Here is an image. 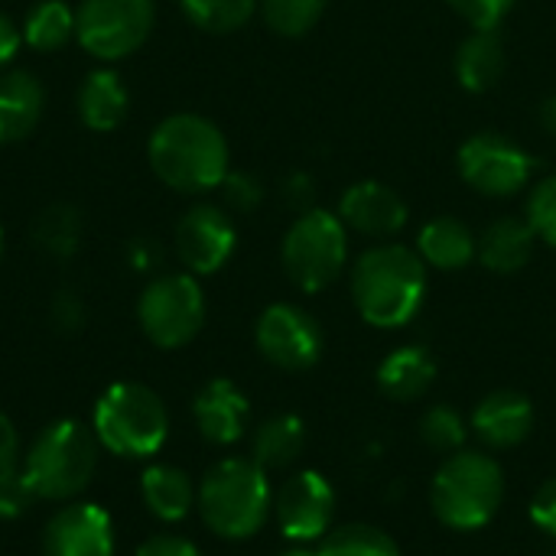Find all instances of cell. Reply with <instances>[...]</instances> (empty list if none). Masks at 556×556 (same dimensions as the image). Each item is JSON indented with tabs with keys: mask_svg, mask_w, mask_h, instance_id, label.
Masks as SVG:
<instances>
[{
	"mask_svg": "<svg viewBox=\"0 0 556 556\" xmlns=\"http://www.w3.org/2000/svg\"><path fill=\"white\" fill-rule=\"evenodd\" d=\"M352 300L368 326L401 329L427 300V264L404 244H378L352 267Z\"/></svg>",
	"mask_w": 556,
	"mask_h": 556,
	"instance_id": "6da1fadb",
	"label": "cell"
},
{
	"mask_svg": "<svg viewBox=\"0 0 556 556\" xmlns=\"http://www.w3.org/2000/svg\"><path fill=\"white\" fill-rule=\"evenodd\" d=\"M153 173L179 192H205L228 176V143L199 114H173L150 137Z\"/></svg>",
	"mask_w": 556,
	"mask_h": 556,
	"instance_id": "7a4b0ae2",
	"label": "cell"
},
{
	"mask_svg": "<svg viewBox=\"0 0 556 556\" xmlns=\"http://www.w3.org/2000/svg\"><path fill=\"white\" fill-rule=\"evenodd\" d=\"M195 502L202 521L225 541L254 538L274 511L267 469L254 459H222L212 466L195 492Z\"/></svg>",
	"mask_w": 556,
	"mask_h": 556,
	"instance_id": "3957f363",
	"label": "cell"
},
{
	"mask_svg": "<svg viewBox=\"0 0 556 556\" xmlns=\"http://www.w3.org/2000/svg\"><path fill=\"white\" fill-rule=\"evenodd\" d=\"M505 502V469L495 456L459 450L443 459L430 485V508L453 531L485 528Z\"/></svg>",
	"mask_w": 556,
	"mask_h": 556,
	"instance_id": "277c9868",
	"label": "cell"
},
{
	"mask_svg": "<svg viewBox=\"0 0 556 556\" xmlns=\"http://www.w3.org/2000/svg\"><path fill=\"white\" fill-rule=\"evenodd\" d=\"M98 466V437L78 420L49 424L29 446L23 479L36 498L68 502L88 489Z\"/></svg>",
	"mask_w": 556,
	"mask_h": 556,
	"instance_id": "5b68a950",
	"label": "cell"
},
{
	"mask_svg": "<svg viewBox=\"0 0 556 556\" xmlns=\"http://www.w3.org/2000/svg\"><path fill=\"white\" fill-rule=\"evenodd\" d=\"M94 437L114 456H153L166 443L169 414L147 384H111L94 404Z\"/></svg>",
	"mask_w": 556,
	"mask_h": 556,
	"instance_id": "8992f818",
	"label": "cell"
},
{
	"mask_svg": "<svg viewBox=\"0 0 556 556\" xmlns=\"http://www.w3.org/2000/svg\"><path fill=\"white\" fill-rule=\"evenodd\" d=\"M349 261V235L345 222L326 208L300 212L283 238V267L287 277L306 290H326L339 280Z\"/></svg>",
	"mask_w": 556,
	"mask_h": 556,
	"instance_id": "52a82bcc",
	"label": "cell"
},
{
	"mask_svg": "<svg viewBox=\"0 0 556 556\" xmlns=\"http://www.w3.org/2000/svg\"><path fill=\"white\" fill-rule=\"evenodd\" d=\"M147 339L160 349H179L192 342L205 323V296L192 274L156 277L137 306Z\"/></svg>",
	"mask_w": 556,
	"mask_h": 556,
	"instance_id": "ba28073f",
	"label": "cell"
},
{
	"mask_svg": "<svg viewBox=\"0 0 556 556\" xmlns=\"http://www.w3.org/2000/svg\"><path fill=\"white\" fill-rule=\"evenodd\" d=\"M153 29V0H81L75 36L94 59H124L137 52Z\"/></svg>",
	"mask_w": 556,
	"mask_h": 556,
	"instance_id": "9c48e42d",
	"label": "cell"
},
{
	"mask_svg": "<svg viewBox=\"0 0 556 556\" xmlns=\"http://www.w3.org/2000/svg\"><path fill=\"white\" fill-rule=\"evenodd\" d=\"M459 176L482 195H515L534 173V160L525 147L502 134H472L456 156Z\"/></svg>",
	"mask_w": 556,
	"mask_h": 556,
	"instance_id": "30bf717a",
	"label": "cell"
},
{
	"mask_svg": "<svg viewBox=\"0 0 556 556\" xmlns=\"http://www.w3.org/2000/svg\"><path fill=\"white\" fill-rule=\"evenodd\" d=\"M323 326L293 303H274L257 319L261 355L283 371H306L323 355Z\"/></svg>",
	"mask_w": 556,
	"mask_h": 556,
	"instance_id": "8fae6325",
	"label": "cell"
},
{
	"mask_svg": "<svg viewBox=\"0 0 556 556\" xmlns=\"http://www.w3.org/2000/svg\"><path fill=\"white\" fill-rule=\"evenodd\" d=\"M274 515L287 541L293 544L323 541L332 531L336 489L319 472H309V469L296 472L274 495Z\"/></svg>",
	"mask_w": 556,
	"mask_h": 556,
	"instance_id": "7c38bea8",
	"label": "cell"
},
{
	"mask_svg": "<svg viewBox=\"0 0 556 556\" xmlns=\"http://www.w3.org/2000/svg\"><path fill=\"white\" fill-rule=\"evenodd\" d=\"M176 251L192 274H215L225 267L235 251V225L228 212L215 205L189 208L176 225Z\"/></svg>",
	"mask_w": 556,
	"mask_h": 556,
	"instance_id": "4fadbf2b",
	"label": "cell"
},
{
	"mask_svg": "<svg viewBox=\"0 0 556 556\" xmlns=\"http://www.w3.org/2000/svg\"><path fill=\"white\" fill-rule=\"evenodd\" d=\"M46 556H114V521L98 505L59 508L42 534Z\"/></svg>",
	"mask_w": 556,
	"mask_h": 556,
	"instance_id": "5bb4252c",
	"label": "cell"
},
{
	"mask_svg": "<svg viewBox=\"0 0 556 556\" xmlns=\"http://www.w3.org/2000/svg\"><path fill=\"white\" fill-rule=\"evenodd\" d=\"M339 218L345 228L368 238H391L407 225V202L384 182L362 179L349 186L339 199Z\"/></svg>",
	"mask_w": 556,
	"mask_h": 556,
	"instance_id": "9a60e30c",
	"label": "cell"
},
{
	"mask_svg": "<svg viewBox=\"0 0 556 556\" xmlns=\"http://www.w3.org/2000/svg\"><path fill=\"white\" fill-rule=\"evenodd\" d=\"M469 430L489 450H515L534 430V404L521 391H492L476 404Z\"/></svg>",
	"mask_w": 556,
	"mask_h": 556,
	"instance_id": "2e32d148",
	"label": "cell"
},
{
	"mask_svg": "<svg viewBox=\"0 0 556 556\" xmlns=\"http://www.w3.org/2000/svg\"><path fill=\"white\" fill-rule=\"evenodd\" d=\"M248 410H251L248 397L228 378L208 381L192 404V417H195L199 433L215 446H231L244 437Z\"/></svg>",
	"mask_w": 556,
	"mask_h": 556,
	"instance_id": "e0dca14e",
	"label": "cell"
},
{
	"mask_svg": "<svg viewBox=\"0 0 556 556\" xmlns=\"http://www.w3.org/2000/svg\"><path fill=\"white\" fill-rule=\"evenodd\" d=\"M437 381V362L424 345H401L378 365V388L391 401H420Z\"/></svg>",
	"mask_w": 556,
	"mask_h": 556,
	"instance_id": "ac0fdd59",
	"label": "cell"
},
{
	"mask_svg": "<svg viewBox=\"0 0 556 556\" xmlns=\"http://www.w3.org/2000/svg\"><path fill=\"white\" fill-rule=\"evenodd\" d=\"M417 254L424 257L427 267L437 270H463L476 261L479 254V238L472 228L459 218L440 215L427 222L417 235Z\"/></svg>",
	"mask_w": 556,
	"mask_h": 556,
	"instance_id": "d6986e66",
	"label": "cell"
},
{
	"mask_svg": "<svg viewBox=\"0 0 556 556\" xmlns=\"http://www.w3.org/2000/svg\"><path fill=\"white\" fill-rule=\"evenodd\" d=\"M538 231L528 218H498L479 238V261L492 274H518L534 254Z\"/></svg>",
	"mask_w": 556,
	"mask_h": 556,
	"instance_id": "ffe728a7",
	"label": "cell"
},
{
	"mask_svg": "<svg viewBox=\"0 0 556 556\" xmlns=\"http://www.w3.org/2000/svg\"><path fill=\"white\" fill-rule=\"evenodd\" d=\"M42 117V85L29 72L0 78V143H16L36 130Z\"/></svg>",
	"mask_w": 556,
	"mask_h": 556,
	"instance_id": "44dd1931",
	"label": "cell"
},
{
	"mask_svg": "<svg viewBox=\"0 0 556 556\" xmlns=\"http://www.w3.org/2000/svg\"><path fill=\"white\" fill-rule=\"evenodd\" d=\"M505 72V46L495 29H476L456 52V78L466 91H489Z\"/></svg>",
	"mask_w": 556,
	"mask_h": 556,
	"instance_id": "7402d4cb",
	"label": "cell"
},
{
	"mask_svg": "<svg viewBox=\"0 0 556 556\" xmlns=\"http://www.w3.org/2000/svg\"><path fill=\"white\" fill-rule=\"evenodd\" d=\"M306 446V427L300 417L293 414H277L270 420H264L257 430H254V440H251V459L261 466V469H287L300 459Z\"/></svg>",
	"mask_w": 556,
	"mask_h": 556,
	"instance_id": "603a6c76",
	"label": "cell"
},
{
	"mask_svg": "<svg viewBox=\"0 0 556 556\" xmlns=\"http://www.w3.org/2000/svg\"><path fill=\"white\" fill-rule=\"evenodd\" d=\"M78 114L91 130H114L127 117V88L117 72H91L78 88Z\"/></svg>",
	"mask_w": 556,
	"mask_h": 556,
	"instance_id": "cb8c5ba5",
	"label": "cell"
},
{
	"mask_svg": "<svg viewBox=\"0 0 556 556\" xmlns=\"http://www.w3.org/2000/svg\"><path fill=\"white\" fill-rule=\"evenodd\" d=\"M140 492L147 508L160 521H182L195 502V489L189 476L176 466H150L140 479Z\"/></svg>",
	"mask_w": 556,
	"mask_h": 556,
	"instance_id": "d4e9b609",
	"label": "cell"
},
{
	"mask_svg": "<svg viewBox=\"0 0 556 556\" xmlns=\"http://www.w3.org/2000/svg\"><path fill=\"white\" fill-rule=\"evenodd\" d=\"M75 36V13L65 0H42L23 23V39L36 52H55Z\"/></svg>",
	"mask_w": 556,
	"mask_h": 556,
	"instance_id": "484cf974",
	"label": "cell"
},
{
	"mask_svg": "<svg viewBox=\"0 0 556 556\" xmlns=\"http://www.w3.org/2000/svg\"><path fill=\"white\" fill-rule=\"evenodd\" d=\"M319 556H401V547L375 525H342L323 538Z\"/></svg>",
	"mask_w": 556,
	"mask_h": 556,
	"instance_id": "4316f807",
	"label": "cell"
},
{
	"mask_svg": "<svg viewBox=\"0 0 556 556\" xmlns=\"http://www.w3.org/2000/svg\"><path fill=\"white\" fill-rule=\"evenodd\" d=\"M182 10L205 33H235L254 16L257 0H182Z\"/></svg>",
	"mask_w": 556,
	"mask_h": 556,
	"instance_id": "83f0119b",
	"label": "cell"
},
{
	"mask_svg": "<svg viewBox=\"0 0 556 556\" xmlns=\"http://www.w3.org/2000/svg\"><path fill=\"white\" fill-rule=\"evenodd\" d=\"M81 218L72 205H49L36 218V244L52 257H68L78 248Z\"/></svg>",
	"mask_w": 556,
	"mask_h": 556,
	"instance_id": "f1b7e54d",
	"label": "cell"
},
{
	"mask_svg": "<svg viewBox=\"0 0 556 556\" xmlns=\"http://www.w3.org/2000/svg\"><path fill=\"white\" fill-rule=\"evenodd\" d=\"M469 437V424L463 420L459 410H453L450 404H437L420 417V440L433 450V453H459L466 446Z\"/></svg>",
	"mask_w": 556,
	"mask_h": 556,
	"instance_id": "f546056e",
	"label": "cell"
},
{
	"mask_svg": "<svg viewBox=\"0 0 556 556\" xmlns=\"http://www.w3.org/2000/svg\"><path fill=\"white\" fill-rule=\"evenodd\" d=\"M264 20L280 36H303L316 26L326 0H261Z\"/></svg>",
	"mask_w": 556,
	"mask_h": 556,
	"instance_id": "4dcf8cb0",
	"label": "cell"
},
{
	"mask_svg": "<svg viewBox=\"0 0 556 556\" xmlns=\"http://www.w3.org/2000/svg\"><path fill=\"white\" fill-rule=\"evenodd\" d=\"M528 222L541 241L556 248V173L534 186V192L528 199Z\"/></svg>",
	"mask_w": 556,
	"mask_h": 556,
	"instance_id": "1f68e13d",
	"label": "cell"
},
{
	"mask_svg": "<svg viewBox=\"0 0 556 556\" xmlns=\"http://www.w3.org/2000/svg\"><path fill=\"white\" fill-rule=\"evenodd\" d=\"M450 7L472 29H495L508 16V10L515 7V0H450Z\"/></svg>",
	"mask_w": 556,
	"mask_h": 556,
	"instance_id": "d6a6232c",
	"label": "cell"
},
{
	"mask_svg": "<svg viewBox=\"0 0 556 556\" xmlns=\"http://www.w3.org/2000/svg\"><path fill=\"white\" fill-rule=\"evenodd\" d=\"M222 192H225V202L235 208V212H254L264 199V189L254 176L248 173H228L222 179Z\"/></svg>",
	"mask_w": 556,
	"mask_h": 556,
	"instance_id": "836d02e7",
	"label": "cell"
},
{
	"mask_svg": "<svg viewBox=\"0 0 556 556\" xmlns=\"http://www.w3.org/2000/svg\"><path fill=\"white\" fill-rule=\"evenodd\" d=\"M20 476V437L10 417L0 414V485L13 482Z\"/></svg>",
	"mask_w": 556,
	"mask_h": 556,
	"instance_id": "e575fe53",
	"label": "cell"
},
{
	"mask_svg": "<svg viewBox=\"0 0 556 556\" xmlns=\"http://www.w3.org/2000/svg\"><path fill=\"white\" fill-rule=\"evenodd\" d=\"M33 502H36V495H33V489L26 485L23 472H20L13 482L0 485V518H20Z\"/></svg>",
	"mask_w": 556,
	"mask_h": 556,
	"instance_id": "d590c367",
	"label": "cell"
},
{
	"mask_svg": "<svg viewBox=\"0 0 556 556\" xmlns=\"http://www.w3.org/2000/svg\"><path fill=\"white\" fill-rule=\"evenodd\" d=\"M531 521H534L544 534L556 538V479L544 482V485L538 489V495H534V502H531Z\"/></svg>",
	"mask_w": 556,
	"mask_h": 556,
	"instance_id": "8d00e7d4",
	"label": "cell"
},
{
	"mask_svg": "<svg viewBox=\"0 0 556 556\" xmlns=\"http://www.w3.org/2000/svg\"><path fill=\"white\" fill-rule=\"evenodd\" d=\"M137 556H202L199 547L186 538H176V534H153L147 538L140 547H137Z\"/></svg>",
	"mask_w": 556,
	"mask_h": 556,
	"instance_id": "74e56055",
	"label": "cell"
},
{
	"mask_svg": "<svg viewBox=\"0 0 556 556\" xmlns=\"http://www.w3.org/2000/svg\"><path fill=\"white\" fill-rule=\"evenodd\" d=\"M283 199L290 208L296 212H309L313 208V199H316V186H313V176L306 173H293L287 182H283Z\"/></svg>",
	"mask_w": 556,
	"mask_h": 556,
	"instance_id": "f35d334b",
	"label": "cell"
},
{
	"mask_svg": "<svg viewBox=\"0 0 556 556\" xmlns=\"http://www.w3.org/2000/svg\"><path fill=\"white\" fill-rule=\"evenodd\" d=\"M52 319L59 329L65 332H75L81 323H85V309H81V300L75 293H59L55 303H52Z\"/></svg>",
	"mask_w": 556,
	"mask_h": 556,
	"instance_id": "ab89813d",
	"label": "cell"
},
{
	"mask_svg": "<svg viewBox=\"0 0 556 556\" xmlns=\"http://www.w3.org/2000/svg\"><path fill=\"white\" fill-rule=\"evenodd\" d=\"M20 29H16V23L7 16V13H0V65H7L13 55H16V49H20Z\"/></svg>",
	"mask_w": 556,
	"mask_h": 556,
	"instance_id": "60d3db41",
	"label": "cell"
},
{
	"mask_svg": "<svg viewBox=\"0 0 556 556\" xmlns=\"http://www.w3.org/2000/svg\"><path fill=\"white\" fill-rule=\"evenodd\" d=\"M541 124H544L547 134H554L556 137V94H551V98L541 104Z\"/></svg>",
	"mask_w": 556,
	"mask_h": 556,
	"instance_id": "b9f144b4",
	"label": "cell"
},
{
	"mask_svg": "<svg viewBox=\"0 0 556 556\" xmlns=\"http://www.w3.org/2000/svg\"><path fill=\"white\" fill-rule=\"evenodd\" d=\"M280 556H319V551H313V547H306V544H293L290 551H283Z\"/></svg>",
	"mask_w": 556,
	"mask_h": 556,
	"instance_id": "7bdbcfd3",
	"label": "cell"
},
{
	"mask_svg": "<svg viewBox=\"0 0 556 556\" xmlns=\"http://www.w3.org/2000/svg\"><path fill=\"white\" fill-rule=\"evenodd\" d=\"M0 251H3V231H0Z\"/></svg>",
	"mask_w": 556,
	"mask_h": 556,
	"instance_id": "ee69618b",
	"label": "cell"
},
{
	"mask_svg": "<svg viewBox=\"0 0 556 556\" xmlns=\"http://www.w3.org/2000/svg\"><path fill=\"white\" fill-rule=\"evenodd\" d=\"M547 556H556V554H547Z\"/></svg>",
	"mask_w": 556,
	"mask_h": 556,
	"instance_id": "f6af8a7d",
	"label": "cell"
}]
</instances>
